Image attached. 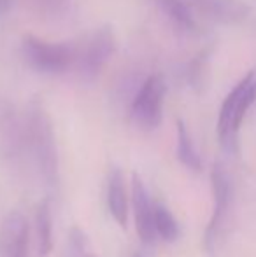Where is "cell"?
Masks as SVG:
<instances>
[{"label": "cell", "instance_id": "cell-13", "mask_svg": "<svg viewBox=\"0 0 256 257\" xmlns=\"http://www.w3.org/2000/svg\"><path fill=\"white\" fill-rule=\"evenodd\" d=\"M35 233H37V257H48L53 250V220L49 200H42L35 210Z\"/></svg>", "mask_w": 256, "mask_h": 257}, {"label": "cell", "instance_id": "cell-16", "mask_svg": "<svg viewBox=\"0 0 256 257\" xmlns=\"http://www.w3.org/2000/svg\"><path fill=\"white\" fill-rule=\"evenodd\" d=\"M207 53H200L197 58L190 63L188 68V81L193 88H200L204 84V75L207 70Z\"/></svg>", "mask_w": 256, "mask_h": 257}, {"label": "cell", "instance_id": "cell-4", "mask_svg": "<svg viewBox=\"0 0 256 257\" xmlns=\"http://www.w3.org/2000/svg\"><path fill=\"white\" fill-rule=\"evenodd\" d=\"M21 51L27 63L41 74H62L77 60V51L67 42H48L34 35H25Z\"/></svg>", "mask_w": 256, "mask_h": 257}, {"label": "cell", "instance_id": "cell-15", "mask_svg": "<svg viewBox=\"0 0 256 257\" xmlns=\"http://www.w3.org/2000/svg\"><path fill=\"white\" fill-rule=\"evenodd\" d=\"M154 226L158 236H161L165 241H176L179 238L178 220L174 219L170 210L161 205H154Z\"/></svg>", "mask_w": 256, "mask_h": 257}, {"label": "cell", "instance_id": "cell-8", "mask_svg": "<svg viewBox=\"0 0 256 257\" xmlns=\"http://www.w3.org/2000/svg\"><path fill=\"white\" fill-rule=\"evenodd\" d=\"M132 206L135 215V227L140 241L144 245H154L156 241V226H154V206L147 196L146 186L139 173L132 177Z\"/></svg>", "mask_w": 256, "mask_h": 257}, {"label": "cell", "instance_id": "cell-12", "mask_svg": "<svg viewBox=\"0 0 256 257\" xmlns=\"http://www.w3.org/2000/svg\"><path fill=\"white\" fill-rule=\"evenodd\" d=\"M156 4L178 30L185 34L197 32V20L192 6L186 0H156Z\"/></svg>", "mask_w": 256, "mask_h": 257}, {"label": "cell", "instance_id": "cell-1", "mask_svg": "<svg viewBox=\"0 0 256 257\" xmlns=\"http://www.w3.org/2000/svg\"><path fill=\"white\" fill-rule=\"evenodd\" d=\"M25 135H27V153L42 186L48 193H56L60 187L58 151H56L51 117L41 100H32L28 103Z\"/></svg>", "mask_w": 256, "mask_h": 257}, {"label": "cell", "instance_id": "cell-11", "mask_svg": "<svg viewBox=\"0 0 256 257\" xmlns=\"http://www.w3.org/2000/svg\"><path fill=\"white\" fill-rule=\"evenodd\" d=\"M107 205L109 212L120 226H127L128 220V201H127V187L125 179L120 168H113L109 173V184H107Z\"/></svg>", "mask_w": 256, "mask_h": 257}, {"label": "cell", "instance_id": "cell-7", "mask_svg": "<svg viewBox=\"0 0 256 257\" xmlns=\"http://www.w3.org/2000/svg\"><path fill=\"white\" fill-rule=\"evenodd\" d=\"M27 153L25 124L18 121L14 108L0 100V158L9 163L21 161Z\"/></svg>", "mask_w": 256, "mask_h": 257}, {"label": "cell", "instance_id": "cell-6", "mask_svg": "<svg viewBox=\"0 0 256 257\" xmlns=\"http://www.w3.org/2000/svg\"><path fill=\"white\" fill-rule=\"evenodd\" d=\"M116 48V39H114V32L111 25H104L99 30H95L90 39L86 41L84 49L77 53V67L81 72V77L84 81H93L104 65L107 63Z\"/></svg>", "mask_w": 256, "mask_h": 257}, {"label": "cell", "instance_id": "cell-18", "mask_svg": "<svg viewBox=\"0 0 256 257\" xmlns=\"http://www.w3.org/2000/svg\"><path fill=\"white\" fill-rule=\"evenodd\" d=\"M41 2V0H39ZM42 2L46 4V6H51V7H55V6H58L60 2H63V0H42Z\"/></svg>", "mask_w": 256, "mask_h": 257}, {"label": "cell", "instance_id": "cell-17", "mask_svg": "<svg viewBox=\"0 0 256 257\" xmlns=\"http://www.w3.org/2000/svg\"><path fill=\"white\" fill-rule=\"evenodd\" d=\"M13 9V0H0V16H6Z\"/></svg>", "mask_w": 256, "mask_h": 257}, {"label": "cell", "instance_id": "cell-19", "mask_svg": "<svg viewBox=\"0 0 256 257\" xmlns=\"http://www.w3.org/2000/svg\"><path fill=\"white\" fill-rule=\"evenodd\" d=\"M86 257H95V255H86Z\"/></svg>", "mask_w": 256, "mask_h": 257}, {"label": "cell", "instance_id": "cell-9", "mask_svg": "<svg viewBox=\"0 0 256 257\" xmlns=\"http://www.w3.org/2000/svg\"><path fill=\"white\" fill-rule=\"evenodd\" d=\"M193 11L221 25H240L249 18L251 7L242 0H186Z\"/></svg>", "mask_w": 256, "mask_h": 257}, {"label": "cell", "instance_id": "cell-5", "mask_svg": "<svg viewBox=\"0 0 256 257\" xmlns=\"http://www.w3.org/2000/svg\"><path fill=\"white\" fill-rule=\"evenodd\" d=\"M165 95L167 86L161 75H151L142 82L130 107V117L137 128L153 132L161 124Z\"/></svg>", "mask_w": 256, "mask_h": 257}, {"label": "cell", "instance_id": "cell-2", "mask_svg": "<svg viewBox=\"0 0 256 257\" xmlns=\"http://www.w3.org/2000/svg\"><path fill=\"white\" fill-rule=\"evenodd\" d=\"M256 100V70H249L223 100L218 115V139L226 153H237L239 132L249 107Z\"/></svg>", "mask_w": 256, "mask_h": 257}, {"label": "cell", "instance_id": "cell-14", "mask_svg": "<svg viewBox=\"0 0 256 257\" xmlns=\"http://www.w3.org/2000/svg\"><path fill=\"white\" fill-rule=\"evenodd\" d=\"M178 159L192 172H202V159L195 149L188 128L181 119L178 121Z\"/></svg>", "mask_w": 256, "mask_h": 257}, {"label": "cell", "instance_id": "cell-3", "mask_svg": "<svg viewBox=\"0 0 256 257\" xmlns=\"http://www.w3.org/2000/svg\"><path fill=\"white\" fill-rule=\"evenodd\" d=\"M212 198H214V210L212 217L205 227L204 245L207 252H214L223 234L228 229L233 210V180L230 172L223 163H214L211 170Z\"/></svg>", "mask_w": 256, "mask_h": 257}, {"label": "cell", "instance_id": "cell-10", "mask_svg": "<svg viewBox=\"0 0 256 257\" xmlns=\"http://www.w3.org/2000/svg\"><path fill=\"white\" fill-rule=\"evenodd\" d=\"M0 257H28V222L23 213L9 212L0 224Z\"/></svg>", "mask_w": 256, "mask_h": 257}]
</instances>
